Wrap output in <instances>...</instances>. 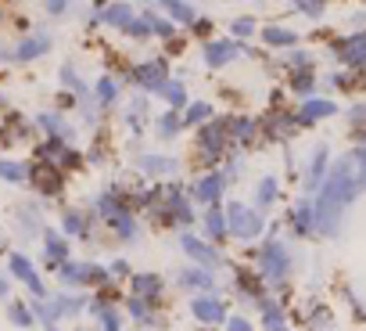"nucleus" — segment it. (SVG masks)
Listing matches in <instances>:
<instances>
[{"instance_id":"obj_1","label":"nucleus","mask_w":366,"mask_h":331,"mask_svg":"<svg viewBox=\"0 0 366 331\" xmlns=\"http://www.w3.org/2000/svg\"><path fill=\"white\" fill-rule=\"evenodd\" d=\"M359 195V173H355V155H341L334 166H330V177L327 184L320 188V202H316V213H320V230L327 238H334L341 230V213L355 202Z\"/></svg>"},{"instance_id":"obj_2","label":"nucleus","mask_w":366,"mask_h":331,"mask_svg":"<svg viewBox=\"0 0 366 331\" xmlns=\"http://www.w3.org/2000/svg\"><path fill=\"white\" fill-rule=\"evenodd\" d=\"M98 213H101V220L108 223V230H115L122 241H137L133 209H130V202H122L115 191H105V195L98 198Z\"/></svg>"},{"instance_id":"obj_3","label":"nucleus","mask_w":366,"mask_h":331,"mask_svg":"<svg viewBox=\"0 0 366 331\" xmlns=\"http://www.w3.org/2000/svg\"><path fill=\"white\" fill-rule=\"evenodd\" d=\"M258 274L269 281V285H284L288 274H291V253L281 238H269L258 253Z\"/></svg>"},{"instance_id":"obj_4","label":"nucleus","mask_w":366,"mask_h":331,"mask_svg":"<svg viewBox=\"0 0 366 331\" xmlns=\"http://www.w3.org/2000/svg\"><path fill=\"white\" fill-rule=\"evenodd\" d=\"M58 277H61L65 288H90V285H105V281H112V274H108L105 267L90 263V260H68V263L58 270Z\"/></svg>"},{"instance_id":"obj_5","label":"nucleus","mask_w":366,"mask_h":331,"mask_svg":"<svg viewBox=\"0 0 366 331\" xmlns=\"http://www.w3.org/2000/svg\"><path fill=\"white\" fill-rule=\"evenodd\" d=\"M226 220H230V234L241 241H255L262 234V216L258 209H248L244 202H230L226 205Z\"/></svg>"},{"instance_id":"obj_6","label":"nucleus","mask_w":366,"mask_h":331,"mask_svg":"<svg viewBox=\"0 0 366 331\" xmlns=\"http://www.w3.org/2000/svg\"><path fill=\"white\" fill-rule=\"evenodd\" d=\"M226 119H212V123H205L202 130H198V151H202V158L209 162V166H216L219 158H223V151H226Z\"/></svg>"},{"instance_id":"obj_7","label":"nucleus","mask_w":366,"mask_h":331,"mask_svg":"<svg viewBox=\"0 0 366 331\" xmlns=\"http://www.w3.org/2000/svg\"><path fill=\"white\" fill-rule=\"evenodd\" d=\"M165 76H169V61L165 58H147V61L133 65V83L144 94H162V87L169 83Z\"/></svg>"},{"instance_id":"obj_8","label":"nucleus","mask_w":366,"mask_h":331,"mask_svg":"<svg viewBox=\"0 0 366 331\" xmlns=\"http://www.w3.org/2000/svg\"><path fill=\"white\" fill-rule=\"evenodd\" d=\"M179 248L191 256V263H194V267H205V270H216V267H223V256L216 253V248H212L209 241L194 238L191 230H183V234H179Z\"/></svg>"},{"instance_id":"obj_9","label":"nucleus","mask_w":366,"mask_h":331,"mask_svg":"<svg viewBox=\"0 0 366 331\" xmlns=\"http://www.w3.org/2000/svg\"><path fill=\"white\" fill-rule=\"evenodd\" d=\"M226 180H230V177H223V170H212V173H205V177H198V180L191 184V198H194V202H205V205L212 209V205L223 202Z\"/></svg>"},{"instance_id":"obj_10","label":"nucleus","mask_w":366,"mask_h":331,"mask_svg":"<svg viewBox=\"0 0 366 331\" xmlns=\"http://www.w3.org/2000/svg\"><path fill=\"white\" fill-rule=\"evenodd\" d=\"M334 54H338V61H341V65L366 68V29H359V33H352V36L338 40V44H334Z\"/></svg>"},{"instance_id":"obj_11","label":"nucleus","mask_w":366,"mask_h":331,"mask_svg":"<svg viewBox=\"0 0 366 331\" xmlns=\"http://www.w3.org/2000/svg\"><path fill=\"white\" fill-rule=\"evenodd\" d=\"M327 177H330V148L320 144L313 151V158L305 162V191H320L327 184Z\"/></svg>"},{"instance_id":"obj_12","label":"nucleus","mask_w":366,"mask_h":331,"mask_svg":"<svg viewBox=\"0 0 366 331\" xmlns=\"http://www.w3.org/2000/svg\"><path fill=\"white\" fill-rule=\"evenodd\" d=\"M51 44H54V36L47 29H36V33H29L15 44V61H36L51 51Z\"/></svg>"},{"instance_id":"obj_13","label":"nucleus","mask_w":366,"mask_h":331,"mask_svg":"<svg viewBox=\"0 0 366 331\" xmlns=\"http://www.w3.org/2000/svg\"><path fill=\"white\" fill-rule=\"evenodd\" d=\"M237 54H244V47H241L237 40H209V44H205V65H209V68H223V65H230Z\"/></svg>"},{"instance_id":"obj_14","label":"nucleus","mask_w":366,"mask_h":331,"mask_svg":"<svg viewBox=\"0 0 366 331\" xmlns=\"http://www.w3.org/2000/svg\"><path fill=\"white\" fill-rule=\"evenodd\" d=\"M8 267H11V274L19 277V281H26V288L36 295V299H43L47 295V288H43V281H40V274L33 270V260L29 256H22V253H15L11 260H8Z\"/></svg>"},{"instance_id":"obj_15","label":"nucleus","mask_w":366,"mask_h":331,"mask_svg":"<svg viewBox=\"0 0 366 331\" xmlns=\"http://www.w3.org/2000/svg\"><path fill=\"white\" fill-rule=\"evenodd\" d=\"M130 288H133V299H144V302H162L165 295V281L158 274H133L130 277Z\"/></svg>"},{"instance_id":"obj_16","label":"nucleus","mask_w":366,"mask_h":331,"mask_svg":"<svg viewBox=\"0 0 366 331\" xmlns=\"http://www.w3.org/2000/svg\"><path fill=\"white\" fill-rule=\"evenodd\" d=\"M191 313H194V320H202V324H223V320H230V317H226V306H223L216 295H194V299H191Z\"/></svg>"},{"instance_id":"obj_17","label":"nucleus","mask_w":366,"mask_h":331,"mask_svg":"<svg viewBox=\"0 0 366 331\" xmlns=\"http://www.w3.org/2000/svg\"><path fill=\"white\" fill-rule=\"evenodd\" d=\"M43 256H47V267L51 270H61L68 263V241L61 238V230H43Z\"/></svg>"},{"instance_id":"obj_18","label":"nucleus","mask_w":366,"mask_h":331,"mask_svg":"<svg viewBox=\"0 0 366 331\" xmlns=\"http://www.w3.org/2000/svg\"><path fill=\"white\" fill-rule=\"evenodd\" d=\"M291 227H295V234H313V230H320V213H316V202H309V198H302V202H295V209H291Z\"/></svg>"},{"instance_id":"obj_19","label":"nucleus","mask_w":366,"mask_h":331,"mask_svg":"<svg viewBox=\"0 0 366 331\" xmlns=\"http://www.w3.org/2000/svg\"><path fill=\"white\" fill-rule=\"evenodd\" d=\"M176 285H179V288H187V292H194V288H198V292H209V288H216L212 274H209L205 267H194V263H191V267H183V270L176 274Z\"/></svg>"},{"instance_id":"obj_20","label":"nucleus","mask_w":366,"mask_h":331,"mask_svg":"<svg viewBox=\"0 0 366 331\" xmlns=\"http://www.w3.org/2000/svg\"><path fill=\"white\" fill-rule=\"evenodd\" d=\"M98 19H101V26H108V29H126V26L137 19V11H133V4H126V0H115V4H108Z\"/></svg>"},{"instance_id":"obj_21","label":"nucleus","mask_w":366,"mask_h":331,"mask_svg":"<svg viewBox=\"0 0 366 331\" xmlns=\"http://www.w3.org/2000/svg\"><path fill=\"white\" fill-rule=\"evenodd\" d=\"M137 170L140 173H151V177H172L179 170L176 158H165V155H137Z\"/></svg>"},{"instance_id":"obj_22","label":"nucleus","mask_w":366,"mask_h":331,"mask_svg":"<svg viewBox=\"0 0 366 331\" xmlns=\"http://www.w3.org/2000/svg\"><path fill=\"white\" fill-rule=\"evenodd\" d=\"M151 4L165 8V11H169V19H172V22H179V26H191V29H194V22H198V8H194V4H187V0H151Z\"/></svg>"},{"instance_id":"obj_23","label":"nucleus","mask_w":366,"mask_h":331,"mask_svg":"<svg viewBox=\"0 0 366 331\" xmlns=\"http://www.w3.org/2000/svg\"><path fill=\"white\" fill-rule=\"evenodd\" d=\"M273 202H281V180L266 173L258 184H255V209H269Z\"/></svg>"},{"instance_id":"obj_24","label":"nucleus","mask_w":366,"mask_h":331,"mask_svg":"<svg viewBox=\"0 0 366 331\" xmlns=\"http://www.w3.org/2000/svg\"><path fill=\"white\" fill-rule=\"evenodd\" d=\"M327 116H338L334 101H320V98H309V101L302 105V112H298V123H302V126H309V123H320V119H327Z\"/></svg>"},{"instance_id":"obj_25","label":"nucleus","mask_w":366,"mask_h":331,"mask_svg":"<svg viewBox=\"0 0 366 331\" xmlns=\"http://www.w3.org/2000/svg\"><path fill=\"white\" fill-rule=\"evenodd\" d=\"M36 126L47 133V137H61V141H72V126L58 116V112H40L36 116Z\"/></svg>"},{"instance_id":"obj_26","label":"nucleus","mask_w":366,"mask_h":331,"mask_svg":"<svg viewBox=\"0 0 366 331\" xmlns=\"http://www.w3.org/2000/svg\"><path fill=\"white\" fill-rule=\"evenodd\" d=\"M15 216H19V227H22L19 234H22V238H36L40 230H47V227L40 223V209H36V205H29V202H26V205H19V209H15Z\"/></svg>"},{"instance_id":"obj_27","label":"nucleus","mask_w":366,"mask_h":331,"mask_svg":"<svg viewBox=\"0 0 366 331\" xmlns=\"http://www.w3.org/2000/svg\"><path fill=\"white\" fill-rule=\"evenodd\" d=\"M0 180H8V184H26V180H33V166L15 162V158H0Z\"/></svg>"},{"instance_id":"obj_28","label":"nucleus","mask_w":366,"mask_h":331,"mask_svg":"<svg viewBox=\"0 0 366 331\" xmlns=\"http://www.w3.org/2000/svg\"><path fill=\"white\" fill-rule=\"evenodd\" d=\"M205 230H209L212 241H223V238L230 234V220H226L223 205H212V209L205 213Z\"/></svg>"},{"instance_id":"obj_29","label":"nucleus","mask_w":366,"mask_h":331,"mask_svg":"<svg viewBox=\"0 0 366 331\" xmlns=\"http://www.w3.org/2000/svg\"><path fill=\"white\" fill-rule=\"evenodd\" d=\"M258 310H262V324L269 327V331H281L284 327V306H277V299H262L258 302Z\"/></svg>"},{"instance_id":"obj_30","label":"nucleus","mask_w":366,"mask_h":331,"mask_svg":"<svg viewBox=\"0 0 366 331\" xmlns=\"http://www.w3.org/2000/svg\"><path fill=\"white\" fill-rule=\"evenodd\" d=\"M179 126H183V116H179L176 108H169V112H162V116L155 119V130H158V137H162V141L176 137V133H179Z\"/></svg>"},{"instance_id":"obj_31","label":"nucleus","mask_w":366,"mask_h":331,"mask_svg":"<svg viewBox=\"0 0 366 331\" xmlns=\"http://www.w3.org/2000/svg\"><path fill=\"white\" fill-rule=\"evenodd\" d=\"M262 40L269 44V47H295V29H284V26H266L262 29Z\"/></svg>"},{"instance_id":"obj_32","label":"nucleus","mask_w":366,"mask_h":331,"mask_svg":"<svg viewBox=\"0 0 366 331\" xmlns=\"http://www.w3.org/2000/svg\"><path fill=\"white\" fill-rule=\"evenodd\" d=\"M61 83H65V87H68V91L75 94V98L90 101V87H86V83H83V79L75 76V65H72V61H65V65H61Z\"/></svg>"},{"instance_id":"obj_33","label":"nucleus","mask_w":366,"mask_h":331,"mask_svg":"<svg viewBox=\"0 0 366 331\" xmlns=\"http://www.w3.org/2000/svg\"><path fill=\"white\" fill-rule=\"evenodd\" d=\"M86 213H79V209H65V216H61V230L65 234H72V238H86Z\"/></svg>"},{"instance_id":"obj_34","label":"nucleus","mask_w":366,"mask_h":331,"mask_svg":"<svg viewBox=\"0 0 366 331\" xmlns=\"http://www.w3.org/2000/svg\"><path fill=\"white\" fill-rule=\"evenodd\" d=\"M162 98H165L169 108H183V105H187V87H183L179 79H169L162 87Z\"/></svg>"},{"instance_id":"obj_35","label":"nucleus","mask_w":366,"mask_h":331,"mask_svg":"<svg viewBox=\"0 0 366 331\" xmlns=\"http://www.w3.org/2000/svg\"><path fill=\"white\" fill-rule=\"evenodd\" d=\"M130 317L137 324H144V327H158L162 324V320H155L158 313H151V302H144V299H130Z\"/></svg>"},{"instance_id":"obj_36","label":"nucleus","mask_w":366,"mask_h":331,"mask_svg":"<svg viewBox=\"0 0 366 331\" xmlns=\"http://www.w3.org/2000/svg\"><path fill=\"white\" fill-rule=\"evenodd\" d=\"M94 98H98L101 105H115V101H119V83H115L112 76H101L98 87H94Z\"/></svg>"},{"instance_id":"obj_37","label":"nucleus","mask_w":366,"mask_h":331,"mask_svg":"<svg viewBox=\"0 0 366 331\" xmlns=\"http://www.w3.org/2000/svg\"><path fill=\"white\" fill-rule=\"evenodd\" d=\"M209 116H212V105L209 101H194V105H187V116H183V126H205L209 123Z\"/></svg>"},{"instance_id":"obj_38","label":"nucleus","mask_w":366,"mask_h":331,"mask_svg":"<svg viewBox=\"0 0 366 331\" xmlns=\"http://www.w3.org/2000/svg\"><path fill=\"white\" fill-rule=\"evenodd\" d=\"M230 130H234V144H248V141L255 137V119H248V116H237V119L230 123Z\"/></svg>"},{"instance_id":"obj_39","label":"nucleus","mask_w":366,"mask_h":331,"mask_svg":"<svg viewBox=\"0 0 366 331\" xmlns=\"http://www.w3.org/2000/svg\"><path fill=\"white\" fill-rule=\"evenodd\" d=\"M144 19H147V26H151L155 36H162V40H172V36H176V22H172V19H158V15H151V11H147Z\"/></svg>"},{"instance_id":"obj_40","label":"nucleus","mask_w":366,"mask_h":331,"mask_svg":"<svg viewBox=\"0 0 366 331\" xmlns=\"http://www.w3.org/2000/svg\"><path fill=\"white\" fill-rule=\"evenodd\" d=\"M330 317H334V313H330V310H327L323 302H313V306H309V317H305V320H309L313 327L327 331V327H334V320H330Z\"/></svg>"},{"instance_id":"obj_41","label":"nucleus","mask_w":366,"mask_h":331,"mask_svg":"<svg viewBox=\"0 0 366 331\" xmlns=\"http://www.w3.org/2000/svg\"><path fill=\"white\" fill-rule=\"evenodd\" d=\"M144 119H147V98L140 94V98H137V101L130 105V112H126V123H130V126H133V130L140 133V126H144Z\"/></svg>"},{"instance_id":"obj_42","label":"nucleus","mask_w":366,"mask_h":331,"mask_svg":"<svg viewBox=\"0 0 366 331\" xmlns=\"http://www.w3.org/2000/svg\"><path fill=\"white\" fill-rule=\"evenodd\" d=\"M54 299H58V306H61V313L65 317H75L79 310H83V295H68V292H54Z\"/></svg>"},{"instance_id":"obj_43","label":"nucleus","mask_w":366,"mask_h":331,"mask_svg":"<svg viewBox=\"0 0 366 331\" xmlns=\"http://www.w3.org/2000/svg\"><path fill=\"white\" fill-rule=\"evenodd\" d=\"M291 83H295V87H291V91H295V94H302V98L316 91V76H313V68H309V72H298V76H295Z\"/></svg>"},{"instance_id":"obj_44","label":"nucleus","mask_w":366,"mask_h":331,"mask_svg":"<svg viewBox=\"0 0 366 331\" xmlns=\"http://www.w3.org/2000/svg\"><path fill=\"white\" fill-rule=\"evenodd\" d=\"M291 4H295L302 15H309V19H323V11H327L323 0H291Z\"/></svg>"},{"instance_id":"obj_45","label":"nucleus","mask_w":366,"mask_h":331,"mask_svg":"<svg viewBox=\"0 0 366 331\" xmlns=\"http://www.w3.org/2000/svg\"><path fill=\"white\" fill-rule=\"evenodd\" d=\"M122 33H126L130 40H147V36H151V26H147V19L140 15V19H133V22H130Z\"/></svg>"},{"instance_id":"obj_46","label":"nucleus","mask_w":366,"mask_h":331,"mask_svg":"<svg viewBox=\"0 0 366 331\" xmlns=\"http://www.w3.org/2000/svg\"><path fill=\"white\" fill-rule=\"evenodd\" d=\"M8 317H11V324H19V327H29V324H33V313H29L26 302H11Z\"/></svg>"},{"instance_id":"obj_47","label":"nucleus","mask_w":366,"mask_h":331,"mask_svg":"<svg viewBox=\"0 0 366 331\" xmlns=\"http://www.w3.org/2000/svg\"><path fill=\"white\" fill-rule=\"evenodd\" d=\"M258 26H255V19H237L234 26H230V33H234V40H248L251 33H255Z\"/></svg>"},{"instance_id":"obj_48","label":"nucleus","mask_w":366,"mask_h":331,"mask_svg":"<svg viewBox=\"0 0 366 331\" xmlns=\"http://www.w3.org/2000/svg\"><path fill=\"white\" fill-rule=\"evenodd\" d=\"M355 155V173H359V188H366V137H362V144L352 151Z\"/></svg>"},{"instance_id":"obj_49","label":"nucleus","mask_w":366,"mask_h":331,"mask_svg":"<svg viewBox=\"0 0 366 331\" xmlns=\"http://www.w3.org/2000/svg\"><path fill=\"white\" fill-rule=\"evenodd\" d=\"M98 320H101V331H119V313L108 306V310H101L98 313Z\"/></svg>"},{"instance_id":"obj_50","label":"nucleus","mask_w":366,"mask_h":331,"mask_svg":"<svg viewBox=\"0 0 366 331\" xmlns=\"http://www.w3.org/2000/svg\"><path fill=\"white\" fill-rule=\"evenodd\" d=\"M68 4H72V0H43V8H47V15H51V19L65 15V11H68Z\"/></svg>"},{"instance_id":"obj_51","label":"nucleus","mask_w":366,"mask_h":331,"mask_svg":"<svg viewBox=\"0 0 366 331\" xmlns=\"http://www.w3.org/2000/svg\"><path fill=\"white\" fill-rule=\"evenodd\" d=\"M309 65H313V58H309L305 51H295V54H291V68H298V72H309Z\"/></svg>"},{"instance_id":"obj_52","label":"nucleus","mask_w":366,"mask_h":331,"mask_svg":"<svg viewBox=\"0 0 366 331\" xmlns=\"http://www.w3.org/2000/svg\"><path fill=\"white\" fill-rule=\"evenodd\" d=\"M226 331H255V327H251L248 317H230V320H226Z\"/></svg>"},{"instance_id":"obj_53","label":"nucleus","mask_w":366,"mask_h":331,"mask_svg":"<svg viewBox=\"0 0 366 331\" xmlns=\"http://www.w3.org/2000/svg\"><path fill=\"white\" fill-rule=\"evenodd\" d=\"M108 274H112V277H126V274H130V263H126V260H115V263L108 267Z\"/></svg>"},{"instance_id":"obj_54","label":"nucleus","mask_w":366,"mask_h":331,"mask_svg":"<svg viewBox=\"0 0 366 331\" xmlns=\"http://www.w3.org/2000/svg\"><path fill=\"white\" fill-rule=\"evenodd\" d=\"M348 119H352V126H362V123H366V105H355V108L348 112Z\"/></svg>"},{"instance_id":"obj_55","label":"nucleus","mask_w":366,"mask_h":331,"mask_svg":"<svg viewBox=\"0 0 366 331\" xmlns=\"http://www.w3.org/2000/svg\"><path fill=\"white\" fill-rule=\"evenodd\" d=\"M8 295V277H0V299Z\"/></svg>"},{"instance_id":"obj_56","label":"nucleus","mask_w":366,"mask_h":331,"mask_svg":"<svg viewBox=\"0 0 366 331\" xmlns=\"http://www.w3.org/2000/svg\"><path fill=\"white\" fill-rule=\"evenodd\" d=\"M0 105H4V94H0Z\"/></svg>"},{"instance_id":"obj_57","label":"nucleus","mask_w":366,"mask_h":331,"mask_svg":"<svg viewBox=\"0 0 366 331\" xmlns=\"http://www.w3.org/2000/svg\"><path fill=\"white\" fill-rule=\"evenodd\" d=\"M219 4H230V0H219Z\"/></svg>"},{"instance_id":"obj_58","label":"nucleus","mask_w":366,"mask_h":331,"mask_svg":"<svg viewBox=\"0 0 366 331\" xmlns=\"http://www.w3.org/2000/svg\"><path fill=\"white\" fill-rule=\"evenodd\" d=\"M0 248H4V241H0Z\"/></svg>"},{"instance_id":"obj_59","label":"nucleus","mask_w":366,"mask_h":331,"mask_svg":"<svg viewBox=\"0 0 366 331\" xmlns=\"http://www.w3.org/2000/svg\"><path fill=\"white\" fill-rule=\"evenodd\" d=\"M281 331H288V327H281Z\"/></svg>"},{"instance_id":"obj_60","label":"nucleus","mask_w":366,"mask_h":331,"mask_svg":"<svg viewBox=\"0 0 366 331\" xmlns=\"http://www.w3.org/2000/svg\"><path fill=\"white\" fill-rule=\"evenodd\" d=\"M51 331H54V327H51Z\"/></svg>"}]
</instances>
